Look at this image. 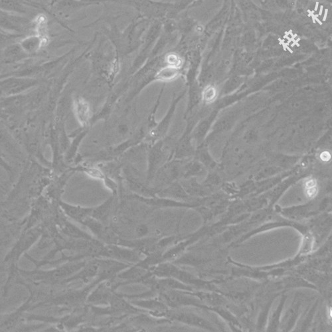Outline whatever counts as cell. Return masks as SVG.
<instances>
[{"instance_id":"cell-17","label":"cell","mask_w":332,"mask_h":332,"mask_svg":"<svg viewBox=\"0 0 332 332\" xmlns=\"http://www.w3.org/2000/svg\"><path fill=\"white\" fill-rule=\"evenodd\" d=\"M328 317L329 319L332 321V307L329 308Z\"/></svg>"},{"instance_id":"cell-4","label":"cell","mask_w":332,"mask_h":332,"mask_svg":"<svg viewBox=\"0 0 332 332\" xmlns=\"http://www.w3.org/2000/svg\"><path fill=\"white\" fill-rule=\"evenodd\" d=\"M74 111L78 123L85 125L89 121L90 110L88 103L82 98H78L74 102Z\"/></svg>"},{"instance_id":"cell-5","label":"cell","mask_w":332,"mask_h":332,"mask_svg":"<svg viewBox=\"0 0 332 332\" xmlns=\"http://www.w3.org/2000/svg\"><path fill=\"white\" fill-rule=\"evenodd\" d=\"M108 257L114 258L117 260H121V261H137L138 259L137 255L133 253V251L119 248L115 246H110L106 247L104 250V254Z\"/></svg>"},{"instance_id":"cell-12","label":"cell","mask_w":332,"mask_h":332,"mask_svg":"<svg viewBox=\"0 0 332 332\" xmlns=\"http://www.w3.org/2000/svg\"><path fill=\"white\" fill-rule=\"evenodd\" d=\"M82 224L84 225V226L89 228L94 234L98 235L102 234L103 228L101 222L100 220L96 219V218L92 217V216H88V218H86L82 223Z\"/></svg>"},{"instance_id":"cell-10","label":"cell","mask_w":332,"mask_h":332,"mask_svg":"<svg viewBox=\"0 0 332 332\" xmlns=\"http://www.w3.org/2000/svg\"><path fill=\"white\" fill-rule=\"evenodd\" d=\"M104 286H100L98 289L93 292L89 297L90 302L96 303V304H104L109 301V292L107 291Z\"/></svg>"},{"instance_id":"cell-6","label":"cell","mask_w":332,"mask_h":332,"mask_svg":"<svg viewBox=\"0 0 332 332\" xmlns=\"http://www.w3.org/2000/svg\"><path fill=\"white\" fill-rule=\"evenodd\" d=\"M43 39L39 36L26 37L20 41V44L26 53L36 52L42 47Z\"/></svg>"},{"instance_id":"cell-13","label":"cell","mask_w":332,"mask_h":332,"mask_svg":"<svg viewBox=\"0 0 332 332\" xmlns=\"http://www.w3.org/2000/svg\"><path fill=\"white\" fill-rule=\"evenodd\" d=\"M178 318L180 320L184 321V322L191 323V324H197L198 325H200V326L203 325L205 328H208L207 324H206L205 321H202L201 318L195 316V315L187 314V313H181L178 317Z\"/></svg>"},{"instance_id":"cell-7","label":"cell","mask_w":332,"mask_h":332,"mask_svg":"<svg viewBox=\"0 0 332 332\" xmlns=\"http://www.w3.org/2000/svg\"><path fill=\"white\" fill-rule=\"evenodd\" d=\"M84 263L73 264V265L63 266L59 269L55 270L54 271L49 273V275L53 280H58L63 279L71 275L72 274L75 273L80 268L83 267Z\"/></svg>"},{"instance_id":"cell-1","label":"cell","mask_w":332,"mask_h":332,"mask_svg":"<svg viewBox=\"0 0 332 332\" xmlns=\"http://www.w3.org/2000/svg\"><path fill=\"white\" fill-rule=\"evenodd\" d=\"M30 26V21L20 16L5 11L1 12V27L4 30L22 34Z\"/></svg>"},{"instance_id":"cell-8","label":"cell","mask_w":332,"mask_h":332,"mask_svg":"<svg viewBox=\"0 0 332 332\" xmlns=\"http://www.w3.org/2000/svg\"><path fill=\"white\" fill-rule=\"evenodd\" d=\"M1 9L10 13H27L26 6L20 0H1Z\"/></svg>"},{"instance_id":"cell-3","label":"cell","mask_w":332,"mask_h":332,"mask_svg":"<svg viewBox=\"0 0 332 332\" xmlns=\"http://www.w3.org/2000/svg\"><path fill=\"white\" fill-rule=\"evenodd\" d=\"M61 205L68 216L80 224H82L88 216H91L93 211L92 208L77 207L66 203H61Z\"/></svg>"},{"instance_id":"cell-15","label":"cell","mask_w":332,"mask_h":332,"mask_svg":"<svg viewBox=\"0 0 332 332\" xmlns=\"http://www.w3.org/2000/svg\"><path fill=\"white\" fill-rule=\"evenodd\" d=\"M86 174L88 176L93 177L95 179H103L104 178V175L102 174V173L101 172L100 170H99L98 169L96 168H90L88 169L86 171Z\"/></svg>"},{"instance_id":"cell-11","label":"cell","mask_w":332,"mask_h":332,"mask_svg":"<svg viewBox=\"0 0 332 332\" xmlns=\"http://www.w3.org/2000/svg\"><path fill=\"white\" fill-rule=\"evenodd\" d=\"M110 202H106L104 205L100 206L92 211V217L96 218L100 222H104L110 213Z\"/></svg>"},{"instance_id":"cell-14","label":"cell","mask_w":332,"mask_h":332,"mask_svg":"<svg viewBox=\"0 0 332 332\" xmlns=\"http://www.w3.org/2000/svg\"><path fill=\"white\" fill-rule=\"evenodd\" d=\"M142 276H144L143 270L134 268V269L122 273L121 275H119V277L125 278V279L135 280L142 277Z\"/></svg>"},{"instance_id":"cell-16","label":"cell","mask_w":332,"mask_h":332,"mask_svg":"<svg viewBox=\"0 0 332 332\" xmlns=\"http://www.w3.org/2000/svg\"><path fill=\"white\" fill-rule=\"evenodd\" d=\"M138 233L139 234L144 235L148 232V229L146 226H141L137 228Z\"/></svg>"},{"instance_id":"cell-2","label":"cell","mask_w":332,"mask_h":332,"mask_svg":"<svg viewBox=\"0 0 332 332\" xmlns=\"http://www.w3.org/2000/svg\"><path fill=\"white\" fill-rule=\"evenodd\" d=\"M98 0L77 1V0H61L56 5L57 10L60 13L69 14L74 13L81 8L97 3Z\"/></svg>"},{"instance_id":"cell-9","label":"cell","mask_w":332,"mask_h":332,"mask_svg":"<svg viewBox=\"0 0 332 332\" xmlns=\"http://www.w3.org/2000/svg\"><path fill=\"white\" fill-rule=\"evenodd\" d=\"M63 232L69 236L73 238L89 239V235H86L85 233L80 230L77 227L71 225L70 223H65L63 227Z\"/></svg>"}]
</instances>
